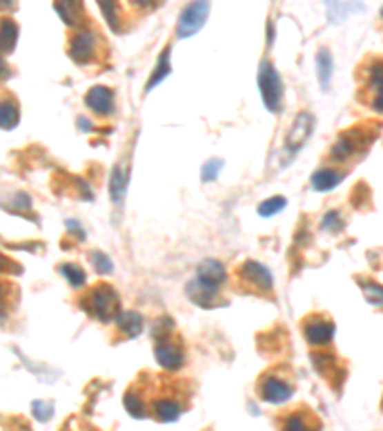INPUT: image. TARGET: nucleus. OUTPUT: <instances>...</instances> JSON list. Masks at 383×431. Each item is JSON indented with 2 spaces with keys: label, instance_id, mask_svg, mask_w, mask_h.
Segmentation results:
<instances>
[{
  "label": "nucleus",
  "instance_id": "f257e3e1",
  "mask_svg": "<svg viewBox=\"0 0 383 431\" xmlns=\"http://www.w3.org/2000/svg\"><path fill=\"white\" fill-rule=\"evenodd\" d=\"M83 309L88 310L92 317H96L102 322H111L117 319L121 312V301L119 295L115 292V288L110 284H96L86 293L85 301H83Z\"/></svg>",
  "mask_w": 383,
  "mask_h": 431
},
{
  "label": "nucleus",
  "instance_id": "f03ea898",
  "mask_svg": "<svg viewBox=\"0 0 383 431\" xmlns=\"http://www.w3.org/2000/svg\"><path fill=\"white\" fill-rule=\"evenodd\" d=\"M257 85L263 96L264 108L271 113L280 112L282 102H284V83H282L280 73L273 66V61H261L259 73H257Z\"/></svg>",
  "mask_w": 383,
  "mask_h": 431
},
{
  "label": "nucleus",
  "instance_id": "7ed1b4c3",
  "mask_svg": "<svg viewBox=\"0 0 383 431\" xmlns=\"http://www.w3.org/2000/svg\"><path fill=\"white\" fill-rule=\"evenodd\" d=\"M257 393H259V397L263 399L264 403L284 405L293 397L295 388H293V383L286 376L276 374V372H266L257 381Z\"/></svg>",
  "mask_w": 383,
  "mask_h": 431
},
{
  "label": "nucleus",
  "instance_id": "20e7f679",
  "mask_svg": "<svg viewBox=\"0 0 383 431\" xmlns=\"http://www.w3.org/2000/svg\"><path fill=\"white\" fill-rule=\"evenodd\" d=\"M98 44L100 39L92 29H81L77 31L69 41V58L77 66H86L98 58Z\"/></svg>",
  "mask_w": 383,
  "mask_h": 431
},
{
  "label": "nucleus",
  "instance_id": "39448f33",
  "mask_svg": "<svg viewBox=\"0 0 383 431\" xmlns=\"http://www.w3.org/2000/svg\"><path fill=\"white\" fill-rule=\"evenodd\" d=\"M303 336H305L306 343L315 345V347H324V345L332 343L333 336H335V324L330 317L326 314H308L303 320Z\"/></svg>",
  "mask_w": 383,
  "mask_h": 431
},
{
  "label": "nucleus",
  "instance_id": "423d86ee",
  "mask_svg": "<svg viewBox=\"0 0 383 431\" xmlns=\"http://www.w3.org/2000/svg\"><path fill=\"white\" fill-rule=\"evenodd\" d=\"M211 12V4L209 2H192L186 8L180 12L179 26H177V37L179 39H188L194 37L196 33L202 31L205 26L207 17Z\"/></svg>",
  "mask_w": 383,
  "mask_h": 431
},
{
  "label": "nucleus",
  "instance_id": "0eeeda50",
  "mask_svg": "<svg viewBox=\"0 0 383 431\" xmlns=\"http://www.w3.org/2000/svg\"><path fill=\"white\" fill-rule=\"evenodd\" d=\"M238 278L239 282L246 285L247 290H253V292L261 293L273 292L274 288L273 272L264 267V265H261L259 261H246V263L238 268Z\"/></svg>",
  "mask_w": 383,
  "mask_h": 431
},
{
  "label": "nucleus",
  "instance_id": "6e6552de",
  "mask_svg": "<svg viewBox=\"0 0 383 431\" xmlns=\"http://www.w3.org/2000/svg\"><path fill=\"white\" fill-rule=\"evenodd\" d=\"M315 130V117L308 112H301L293 119L290 132L286 137V152L293 157V154H297L301 148L305 146V142L308 137L313 134Z\"/></svg>",
  "mask_w": 383,
  "mask_h": 431
},
{
  "label": "nucleus",
  "instance_id": "1a4fd4ad",
  "mask_svg": "<svg viewBox=\"0 0 383 431\" xmlns=\"http://www.w3.org/2000/svg\"><path fill=\"white\" fill-rule=\"evenodd\" d=\"M155 361H157V364L161 366L163 370H179L180 366L184 364V349L173 337H159V341L155 345Z\"/></svg>",
  "mask_w": 383,
  "mask_h": 431
},
{
  "label": "nucleus",
  "instance_id": "9d476101",
  "mask_svg": "<svg viewBox=\"0 0 383 431\" xmlns=\"http://www.w3.org/2000/svg\"><path fill=\"white\" fill-rule=\"evenodd\" d=\"M322 422L306 405L293 408L284 416L282 420V431H320Z\"/></svg>",
  "mask_w": 383,
  "mask_h": 431
},
{
  "label": "nucleus",
  "instance_id": "9b49d317",
  "mask_svg": "<svg viewBox=\"0 0 383 431\" xmlns=\"http://www.w3.org/2000/svg\"><path fill=\"white\" fill-rule=\"evenodd\" d=\"M86 108L100 117H110L115 113V94L110 86L96 85L85 96Z\"/></svg>",
  "mask_w": 383,
  "mask_h": 431
},
{
  "label": "nucleus",
  "instance_id": "f8f14e48",
  "mask_svg": "<svg viewBox=\"0 0 383 431\" xmlns=\"http://www.w3.org/2000/svg\"><path fill=\"white\" fill-rule=\"evenodd\" d=\"M364 140L372 142L370 138L364 137V134H362L358 129L345 132V134L340 137V140L333 144L332 152H330L332 161H335V163H345V161H349L351 157H355V155H357V152L360 150V146H362V142H364Z\"/></svg>",
  "mask_w": 383,
  "mask_h": 431
},
{
  "label": "nucleus",
  "instance_id": "ddd939ff",
  "mask_svg": "<svg viewBox=\"0 0 383 431\" xmlns=\"http://www.w3.org/2000/svg\"><path fill=\"white\" fill-rule=\"evenodd\" d=\"M186 295L190 301L196 303L197 307H202V309H213L221 303V297H219L221 290L204 284L197 278H192L186 284Z\"/></svg>",
  "mask_w": 383,
  "mask_h": 431
},
{
  "label": "nucleus",
  "instance_id": "4468645a",
  "mask_svg": "<svg viewBox=\"0 0 383 431\" xmlns=\"http://www.w3.org/2000/svg\"><path fill=\"white\" fill-rule=\"evenodd\" d=\"M199 282H204L207 285H213V288H219L221 290V285H224L226 282V268L222 265L221 261H217V259H204L202 263H199V267L196 270V276Z\"/></svg>",
  "mask_w": 383,
  "mask_h": 431
},
{
  "label": "nucleus",
  "instance_id": "2eb2a0df",
  "mask_svg": "<svg viewBox=\"0 0 383 431\" xmlns=\"http://www.w3.org/2000/svg\"><path fill=\"white\" fill-rule=\"evenodd\" d=\"M182 410H184V406H182V401H180L179 397L163 395L153 399V414H155V418L159 422H177Z\"/></svg>",
  "mask_w": 383,
  "mask_h": 431
},
{
  "label": "nucleus",
  "instance_id": "dca6fc26",
  "mask_svg": "<svg viewBox=\"0 0 383 431\" xmlns=\"http://www.w3.org/2000/svg\"><path fill=\"white\" fill-rule=\"evenodd\" d=\"M115 324H117V330L125 337H138L144 330V319L138 310H123L117 314L115 319Z\"/></svg>",
  "mask_w": 383,
  "mask_h": 431
},
{
  "label": "nucleus",
  "instance_id": "f3484780",
  "mask_svg": "<svg viewBox=\"0 0 383 431\" xmlns=\"http://www.w3.org/2000/svg\"><path fill=\"white\" fill-rule=\"evenodd\" d=\"M345 179V172L337 169H318L311 177V186L316 192H330Z\"/></svg>",
  "mask_w": 383,
  "mask_h": 431
},
{
  "label": "nucleus",
  "instance_id": "a211bd4d",
  "mask_svg": "<svg viewBox=\"0 0 383 431\" xmlns=\"http://www.w3.org/2000/svg\"><path fill=\"white\" fill-rule=\"evenodd\" d=\"M316 75H318L320 88H322V90H328L333 75V58L332 52L328 50L326 46H322V48L318 50V54H316Z\"/></svg>",
  "mask_w": 383,
  "mask_h": 431
},
{
  "label": "nucleus",
  "instance_id": "6ab92c4d",
  "mask_svg": "<svg viewBox=\"0 0 383 431\" xmlns=\"http://www.w3.org/2000/svg\"><path fill=\"white\" fill-rule=\"evenodd\" d=\"M127 184H128V169H125L123 165H115V167H113V172H111L110 181V194L113 203H117V206L123 203L125 194H127Z\"/></svg>",
  "mask_w": 383,
  "mask_h": 431
},
{
  "label": "nucleus",
  "instance_id": "aec40b11",
  "mask_svg": "<svg viewBox=\"0 0 383 431\" xmlns=\"http://www.w3.org/2000/svg\"><path fill=\"white\" fill-rule=\"evenodd\" d=\"M19 39V27L12 17H2L0 19V52L10 54L14 52Z\"/></svg>",
  "mask_w": 383,
  "mask_h": 431
},
{
  "label": "nucleus",
  "instance_id": "412c9836",
  "mask_svg": "<svg viewBox=\"0 0 383 431\" xmlns=\"http://www.w3.org/2000/svg\"><path fill=\"white\" fill-rule=\"evenodd\" d=\"M54 10L60 14V17L69 27H79L85 21V6L81 2H58L54 4Z\"/></svg>",
  "mask_w": 383,
  "mask_h": 431
},
{
  "label": "nucleus",
  "instance_id": "4be33fe9",
  "mask_svg": "<svg viewBox=\"0 0 383 431\" xmlns=\"http://www.w3.org/2000/svg\"><path fill=\"white\" fill-rule=\"evenodd\" d=\"M19 123V106L12 96L0 98V129H16Z\"/></svg>",
  "mask_w": 383,
  "mask_h": 431
},
{
  "label": "nucleus",
  "instance_id": "5701e85b",
  "mask_svg": "<svg viewBox=\"0 0 383 431\" xmlns=\"http://www.w3.org/2000/svg\"><path fill=\"white\" fill-rule=\"evenodd\" d=\"M368 83H370V92H372V96H374L372 108H374L375 112L380 113L382 112V100H383V94H382V63H380V60L374 61V63L370 66Z\"/></svg>",
  "mask_w": 383,
  "mask_h": 431
},
{
  "label": "nucleus",
  "instance_id": "b1692460",
  "mask_svg": "<svg viewBox=\"0 0 383 431\" xmlns=\"http://www.w3.org/2000/svg\"><path fill=\"white\" fill-rule=\"evenodd\" d=\"M125 410H127L132 418H146L148 414V408H146V401L144 395L138 391L137 388H130L125 393Z\"/></svg>",
  "mask_w": 383,
  "mask_h": 431
},
{
  "label": "nucleus",
  "instance_id": "393cba45",
  "mask_svg": "<svg viewBox=\"0 0 383 431\" xmlns=\"http://www.w3.org/2000/svg\"><path fill=\"white\" fill-rule=\"evenodd\" d=\"M170 73V46H167L163 54L159 56V60H157V66L153 69L152 77H150V83L146 86V90H152L153 86H157L159 83L165 81V77Z\"/></svg>",
  "mask_w": 383,
  "mask_h": 431
},
{
  "label": "nucleus",
  "instance_id": "a878e982",
  "mask_svg": "<svg viewBox=\"0 0 383 431\" xmlns=\"http://www.w3.org/2000/svg\"><path fill=\"white\" fill-rule=\"evenodd\" d=\"M98 6L102 10L104 17H106V21H108V26L111 27V31L119 33L121 21H123L119 4H115V2H98Z\"/></svg>",
  "mask_w": 383,
  "mask_h": 431
},
{
  "label": "nucleus",
  "instance_id": "bb28decb",
  "mask_svg": "<svg viewBox=\"0 0 383 431\" xmlns=\"http://www.w3.org/2000/svg\"><path fill=\"white\" fill-rule=\"evenodd\" d=\"M60 272L63 274V278L68 280L69 284L73 285V288H81V285H85V282H86L85 270L79 267L77 263H63V265L60 267Z\"/></svg>",
  "mask_w": 383,
  "mask_h": 431
},
{
  "label": "nucleus",
  "instance_id": "cd10ccee",
  "mask_svg": "<svg viewBox=\"0 0 383 431\" xmlns=\"http://www.w3.org/2000/svg\"><path fill=\"white\" fill-rule=\"evenodd\" d=\"M286 206H288V199L284 196H274V198L264 199L263 203L257 207V213L261 217H273L276 213H280Z\"/></svg>",
  "mask_w": 383,
  "mask_h": 431
},
{
  "label": "nucleus",
  "instance_id": "c85d7f7f",
  "mask_svg": "<svg viewBox=\"0 0 383 431\" xmlns=\"http://www.w3.org/2000/svg\"><path fill=\"white\" fill-rule=\"evenodd\" d=\"M222 167H224V161L222 159H209L207 163L202 167V181L204 182H213L219 179V174H221Z\"/></svg>",
  "mask_w": 383,
  "mask_h": 431
},
{
  "label": "nucleus",
  "instance_id": "c756f323",
  "mask_svg": "<svg viewBox=\"0 0 383 431\" xmlns=\"http://www.w3.org/2000/svg\"><path fill=\"white\" fill-rule=\"evenodd\" d=\"M90 261H92L94 268H96L100 274H110L111 270H113V265H111L110 257H108L106 253H102V251H92Z\"/></svg>",
  "mask_w": 383,
  "mask_h": 431
},
{
  "label": "nucleus",
  "instance_id": "7c9ffc66",
  "mask_svg": "<svg viewBox=\"0 0 383 431\" xmlns=\"http://www.w3.org/2000/svg\"><path fill=\"white\" fill-rule=\"evenodd\" d=\"M362 290H364V297L372 305H382V288L375 284V282H370V284H362Z\"/></svg>",
  "mask_w": 383,
  "mask_h": 431
},
{
  "label": "nucleus",
  "instance_id": "2f4dec72",
  "mask_svg": "<svg viewBox=\"0 0 383 431\" xmlns=\"http://www.w3.org/2000/svg\"><path fill=\"white\" fill-rule=\"evenodd\" d=\"M335 224H337V228L341 226V219L337 211H330V213H326V215H324V228H328V226H330V230H333V228H335Z\"/></svg>",
  "mask_w": 383,
  "mask_h": 431
},
{
  "label": "nucleus",
  "instance_id": "473e14b6",
  "mask_svg": "<svg viewBox=\"0 0 383 431\" xmlns=\"http://www.w3.org/2000/svg\"><path fill=\"white\" fill-rule=\"evenodd\" d=\"M8 75H10L8 63H6V60L0 56V83H2V81H6V79H8Z\"/></svg>",
  "mask_w": 383,
  "mask_h": 431
},
{
  "label": "nucleus",
  "instance_id": "72a5a7b5",
  "mask_svg": "<svg viewBox=\"0 0 383 431\" xmlns=\"http://www.w3.org/2000/svg\"><path fill=\"white\" fill-rule=\"evenodd\" d=\"M6 309V290H4V284L0 282V312Z\"/></svg>",
  "mask_w": 383,
  "mask_h": 431
},
{
  "label": "nucleus",
  "instance_id": "f704fd0d",
  "mask_svg": "<svg viewBox=\"0 0 383 431\" xmlns=\"http://www.w3.org/2000/svg\"><path fill=\"white\" fill-rule=\"evenodd\" d=\"M8 265H10V261H6V259L0 255V268H6Z\"/></svg>",
  "mask_w": 383,
  "mask_h": 431
}]
</instances>
